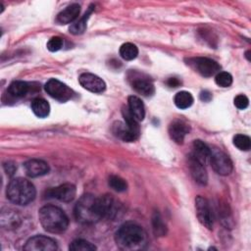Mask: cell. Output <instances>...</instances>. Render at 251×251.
Masks as SVG:
<instances>
[{"label":"cell","instance_id":"6da1fadb","mask_svg":"<svg viewBox=\"0 0 251 251\" xmlns=\"http://www.w3.org/2000/svg\"><path fill=\"white\" fill-rule=\"evenodd\" d=\"M115 241L121 250L137 251L146 248L148 235L139 225L128 222L122 225L116 231Z\"/></svg>","mask_w":251,"mask_h":251},{"label":"cell","instance_id":"7a4b0ae2","mask_svg":"<svg viewBox=\"0 0 251 251\" xmlns=\"http://www.w3.org/2000/svg\"><path fill=\"white\" fill-rule=\"evenodd\" d=\"M74 215L77 222L84 225L95 224L102 220L99 197L89 193L82 195L75 206Z\"/></svg>","mask_w":251,"mask_h":251},{"label":"cell","instance_id":"3957f363","mask_svg":"<svg viewBox=\"0 0 251 251\" xmlns=\"http://www.w3.org/2000/svg\"><path fill=\"white\" fill-rule=\"evenodd\" d=\"M38 218L42 227L51 233H62L69 226L66 213L54 205L43 206L38 212Z\"/></svg>","mask_w":251,"mask_h":251},{"label":"cell","instance_id":"277c9868","mask_svg":"<svg viewBox=\"0 0 251 251\" xmlns=\"http://www.w3.org/2000/svg\"><path fill=\"white\" fill-rule=\"evenodd\" d=\"M7 198L17 205H27L34 200L36 190L34 185L23 177L13 178L6 189Z\"/></svg>","mask_w":251,"mask_h":251},{"label":"cell","instance_id":"5b68a950","mask_svg":"<svg viewBox=\"0 0 251 251\" xmlns=\"http://www.w3.org/2000/svg\"><path fill=\"white\" fill-rule=\"evenodd\" d=\"M209 162L214 171L221 176H227L232 172L233 166L230 158L219 148H211Z\"/></svg>","mask_w":251,"mask_h":251},{"label":"cell","instance_id":"8992f818","mask_svg":"<svg viewBox=\"0 0 251 251\" xmlns=\"http://www.w3.org/2000/svg\"><path fill=\"white\" fill-rule=\"evenodd\" d=\"M195 72L203 76L209 77L219 73L221 66L214 60L207 57H195L188 59L187 63Z\"/></svg>","mask_w":251,"mask_h":251},{"label":"cell","instance_id":"52a82bcc","mask_svg":"<svg viewBox=\"0 0 251 251\" xmlns=\"http://www.w3.org/2000/svg\"><path fill=\"white\" fill-rule=\"evenodd\" d=\"M128 80L132 86V88L139 94L149 97L152 96L155 92V87L151 79L140 73L130 72L128 74Z\"/></svg>","mask_w":251,"mask_h":251},{"label":"cell","instance_id":"ba28073f","mask_svg":"<svg viewBox=\"0 0 251 251\" xmlns=\"http://www.w3.org/2000/svg\"><path fill=\"white\" fill-rule=\"evenodd\" d=\"M44 87L45 91L51 97L61 102H66L72 99V97L74 96V91L67 84L56 78L49 79Z\"/></svg>","mask_w":251,"mask_h":251},{"label":"cell","instance_id":"9c48e42d","mask_svg":"<svg viewBox=\"0 0 251 251\" xmlns=\"http://www.w3.org/2000/svg\"><path fill=\"white\" fill-rule=\"evenodd\" d=\"M195 209L197 218L201 225L208 229H212L214 225V215L209 201L203 196H197L195 198Z\"/></svg>","mask_w":251,"mask_h":251},{"label":"cell","instance_id":"30bf717a","mask_svg":"<svg viewBox=\"0 0 251 251\" xmlns=\"http://www.w3.org/2000/svg\"><path fill=\"white\" fill-rule=\"evenodd\" d=\"M58 246L56 241L50 237L44 235H35L27 239L24 246L25 251H54Z\"/></svg>","mask_w":251,"mask_h":251},{"label":"cell","instance_id":"8fae6325","mask_svg":"<svg viewBox=\"0 0 251 251\" xmlns=\"http://www.w3.org/2000/svg\"><path fill=\"white\" fill-rule=\"evenodd\" d=\"M100 208L103 219L114 220L116 219L122 210V205L109 194H105L99 197Z\"/></svg>","mask_w":251,"mask_h":251},{"label":"cell","instance_id":"7c38bea8","mask_svg":"<svg viewBox=\"0 0 251 251\" xmlns=\"http://www.w3.org/2000/svg\"><path fill=\"white\" fill-rule=\"evenodd\" d=\"M76 193L75 185L73 183H64L46 191V197L55 198L61 202H71Z\"/></svg>","mask_w":251,"mask_h":251},{"label":"cell","instance_id":"4fadbf2b","mask_svg":"<svg viewBox=\"0 0 251 251\" xmlns=\"http://www.w3.org/2000/svg\"><path fill=\"white\" fill-rule=\"evenodd\" d=\"M78 81L86 90L93 93H101L106 89L105 81L98 75L91 73H83L79 75Z\"/></svg>","mask_w":251,"mask_h":251},{"label":"cell","instance_id":"5bb4252c","mask_svg":"<svg viewBox=\"0 0 251 251\" xmlns=\"http://www.w3.org/2000/svg\"><path fill=\"white\" fill-rule=\"evenodd\" d=\"M187 163H188V168H189L190 174H191L192 177L194 178V180L200 185L207 184L208 175H207L204 164H202L199 160H197L192 154L188 155Z\"/></svg>","mask_w":251,"mask_h":251},{"label":"cell","instance_id":"9a60e30c","mask_svg":"<svg viewBox=\"0 0 251 251\" xmlns=\"http://www.w3.org/2000/svg\"><path fill=\"white\" fill-rule=\"evenodd\" d=\"M112 130H113V133L118 138H120L126 142H132V141L136 140L138 138L139 132H140L138 130L131 128L126 123H123L120 121L115 122L113 124Z\"/></svg>","mask_w":251,"mask_h":251},{"label":"cell","instance_id":"2e32d148","mask_svg":"<svg viewBox=\"0 0 251 251\" xmlns=\"http://www.w3.org/2000/svg\"><path fill=\"white\" fill-rule=\"evenodd\" d=\"M24 169L29 177H37L49 173V166L46 162L39 159H30L24 164Z\"/></svg>","mask_w":251,"mask_h":251},{"label":"cell","instance_id":"e0dca14e","mask_svg":"<svg viewBox=\"0 0 251 251\" xmlns=\"http://www.w3.org/2000/svg\"><path fill=\"white\" fill-rule=\"evenodd\" d=\"M189 131L188 126L181 121H174L169 126L170 137L177 144H182L184 137Z\"/></svg>","mask_w":251,"mask_h":251},{"label":"cell","instance_id":"ac0fdd59","mask_svg":"<svg viewBox=\"0 0 251 251\" xmlns=\"http://www.w3.org/2000/svg\"><path fill=\"white\" fill-rule=\"evenodd\" d=\"M1 226L7 229L17 228L21 224V218L17 211L11 209H3L1 211Z\"/></svg>","mask_w":251,"mask_h":251},{"label":"cell","instance_id":"d6986e66","mask_svg":"<svg viewBox=\"0 0 251 251\" xmlns=\"http://www.w3.org/2000/svg\"><path fill=\"white\" fill-rule=\"evenodd\" d=\"M79 13H80V6L76 3L72 4L58 14L57 22L61 25L70 24L78 17Z\"/></svg>","mask_w":251,"mask_h":251},{"label":"cell","instance_id":"ffe728a7","mask_svg":"<svg viewBox=\"0 0 251 251\" xmlns=\"http://www.w3.org/2000/svg\"><path fill=\"white\" fill-rule=\"evenodd\" d=\"M127 108L136 121H143L145 117V107L140 98L134 95L129 96L127 99Z\"/></svg>","mask_w":251,"mask_h":251},{"label":"cell","instance_id":"44dd1931","mask_svg":"<svg viewBox=\"0 0 251 251\" xmlns=\"http://www.w3.org/2000/svg\"><path fill=\"white\" fill-rule=\"evenodd\" d=\"M197 160H199L202 164H206L207 161H209L210 154H211V148L202 140H194L193 142V151L191 153Z\"/></svg>","mask_w":251,"mask_h":251},{"label":"cell","instance_id":"7402d4cb","mask_svg":"<svg viewBox=\"0 0 251 251\" xmlns=\"http://www.w3.org/2000/svg\"><path fill=\"white\" fill-rule=\"evenodd\" d=\"M29 84L23 80H15L8 86V93L15 98H22L29 91Z\"/></svg>","mask_w":251,"mask_h":251},{"label":"cell","instance_id":"603a6c76","mask_svg":"<svg viewBox=\"0 0 251 251\" xmlns=\"http://www.w3.org/2000/svg\"><path fill=\"white\" fill-rule=\"evenodd\" d=\"M31 110L38 118H45L50 113V106L45 99L38 97L32 100Z\"/></svg>","mask_w":251,"mask_h":251},{"label":"cell","instance_id":"cb8c5ba5","mask_svg":"<svg viewBox=\"0 0 251 251\" xmlns=\"http://www.w3.org/2000/svg\"><path fill=\"white\" fill-rule=\"evenodd\" d=\"M92 11H93V5H91V6L89 7V9L87 10V12H86L77 22H75V24H73V25L70 26V28H69L70 32L73 33V34H75V35L83 33L84 30H85V28H86L87 20L89 19V16H90V14L92 13Z\"/></svg>","mask_w":251,"mask_h":251},{"label":"cell","instance_id":"d4e9b609","mask_svg":"<svg viewBox=\"0 0 251 251\" xmlns=\"http://www.w3.org/2000/svg\"><path fill=\"white\" fill-rule=\"evenodd\" d=\"M175 104L178 109H187L193 104V96L187 91H179L174 98Z\"/></svg>","mask_w":251,"mask_h":251},{"label":"cell","instance_id":"484cf974","mask_svg":"<svg viewBox=\"0 0 251 251\" xmlns=\"http://www.w3.org/2000/svg\"><path fill=\"white\" fill-rule=\"evenodd\" d=\"M152 228L156 236H164L167 233V226L157 211H155L152 215Z\"/></svg>","mask_w":251,"mask_h":251},{"label":"cell","instance_id":"4316f807","mask_svg":"<svg viewBox=\"0 0 251 251\" xmlns=\"http://www.w3.org/2000/svg\"><path fill=\"white\" fill-rule=\"evenodd\" d=\"M120 55L123 59L126 61H131L137 57L138 48L133 43H130V42L124 43L120 47Z\"/></svg>","mask_w":251,"mask_h":251},{"label":"cell","instance_id":"83f0119b","mask_svg":"<svg viewBox=\"0 0 251 251\" xmlns=\"http://www.w3.org/2000/svg\"><path fill=\"white\" fill-rule=\"evenodd\" d=\"M69 249L72 251H92L96 250V246L87 240L75 239L70 244Z\"/></svg>","mask_w":251,"mask_h":251},{"label":"cell","instance_id":"f1b7e54d","mask_svg":"<svg viewBox=\"0 0 251 251\" xmlns=\"http://www.w3.org/2000/svg\"><path fill=\"white\" fill-rule=\"evenodd\" d=\"M108 183H109V186L117 192H124L127 189L126 181L123 177L116 175H112L109 177Z\"/></svg>","mask_w":251,"mask_h":251},{"label":"cell","instance_id":"f546056e","mask_svg":"<svg viewBox=\"0 0 251 251\" xmlns=\"http://www.w3.org/2000/svg\"><path fill=\"white\" fill-rule=\"evenodd\" d=\"M233 145L235 147H237L239 150L248 151L251 147L250 137L245 135V134L238 133V134L233 136Z\"/></svg>","mask_w":251,"mask_h":251},{"label":"cell","instance_id":"4dcf8cb0","mask_svg":"<svg viewBox=\"0 0 251 251\" xmlns=\"http://www.w3.org/2000/svg\"><path fill=\"white\" fill-rule=\"evenodd\" d=\"M215 81L221 87H228L232 83V76L227 72H219L216 75Z\"/></svg>","mask_w":251,"mask_h":251},{"label":"cell","instance_id":"1f68e13d","mask_svg":"<svg viewBox=\"0 0 251 251\" xmlns=\"http://www.w3.org/2000/svg\"><path fill=\"white\" fill-rule=\"evenodd\" d=\"M47 49L51 52H55V51H58L62 48L63 46V39L59 36H54V37H51L49 39V41L47 42Z\"/></svg>","mask_w":251,"mask_h":251},{"label":"cell","instance_id":"d6a6232c","mask_svg":"<svg viewBox=\"0 0 251 251\" xmlns=\"http://www.w3.org/2000/svg\"><path fill=\"white\" fill-rule=\"evenodd\" d=\"M234 105L236 108L240 110H244L249 105V99L247 98V96L243 94H239L234 98Z\"/></svg>","mask_w":251,"mask_h":251},{"label":"cell","instance_id":"836d02e7","mask_svg":"<svg viewBox=\"0 0 251 251\" xmlns=\"http://www.w3.org/2000/svg\"><path fill=\"white\" fill-rule=\"evenodd\" d=\"M4 170L8 176H13L17 170V167L13 162H7L4 164Z\"/></svg>","mask_w":251,"mask_h":251},{"label":"cell","instance_id":"e575fe53","mask_svg":"<svg viewBox=\"0 0 251 251\" xmlns=\"http://www.w3.org/2000/svg\"><path fill=\"white\" fill-rule=\"evenodd\" d=\"M180 83H181V81L177 77H170L167 80V84L170 87H177V86L180 85Z\"/></svg>","mask_w":251,"mask_h":251},{"label":"cell","instance_id":"d590c367","mask_svg":"<svg viewBox=\"0 0 251 251\" xmlns=\"http://www.w3.org/2000/svg\"><path fill=\"white\" fill-rule=\"evenodd\" d=\"M200 99L204 102H209L212 99V94L208 90H204L200 93Z\"/></svg>","mask_w":251,"mask_h":251}]
</instances>
